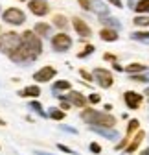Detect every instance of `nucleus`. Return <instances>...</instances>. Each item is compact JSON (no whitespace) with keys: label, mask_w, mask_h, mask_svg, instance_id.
<instances>
[{"label":"nucleus","mask_w":149,"mask_h":155,"mask_svg":"<svg viewBox=\"0 0 149 155\" xmlns=\"http://www.w3.org/2000/svg\"><path fill=\"white\" fill-rule=\"evenodd\" d=\"M2 17H4V21H6L8 24H13V26H18V24H22V22L26 21V15H24L21 9H17V8L6 9Z\"/></svg>","instance_id":"nucleus-5"},{"label":"nucleus","mask_w":149,"mask_h":155,"mask_svg":"<svg viewBox=\"0 0 149 155\" xmlns=\"http://www.w3.org/2000/svg\"><path fill=\"white\" fill-rule=\"evenodd\" d=\"M105 59H107V61H116V57L110 55V54H105Z\"/></svg>","instance_id":"nucleus-37"},{"label":"nucleus","mask_w":149,"mask_h":155,"mask_svg":"<svg viewBox=\"0 0 149 155\" xmlns=\"http://www.w3.org/2000/svg\"><path fill=\"white\" fill-rule=\"evenodd\" d=\"M4 124H6V122H4V120H2V118H0V126H4Z\"/></svg>","instance_id":"nucleus-43"},{"label":"nucleus","mask_w":149,"mask_h":155,"mask_svg":"<svg viewBox=\"0 0 149 155\" xmlns=\"http://www.w3.org/2000/svg\"><path fill=\"white\" fill-rule=\"evenodd\" d=\"M90 131H94V133L101 135V137H105V139H109V140H113V142H116V140L120 139V133H118L116 129H113V127H107V126H92Z\"/></svg>","instance_id":"nucleus-8"},{"label":"nucleus","mask_w":149,"mask_h":155,"mask_svg":"<svg viewBox=\"0 0 149 155\" xmlns=\"http://www.w3.org/2000/svg\"><path fill=\"white\" fill-rule=\"evenodd\" d=\"M59 150H63V151H66V153H74L70 148H66V146H63V144H59Z\"/></svg>","instance_id":"nucleus-36"},{"label":"nucleus","mask_w":149,"mask_h":155,"mask_svg":"<svg viewBox=\"0 0 149 155\" xmlns=\"http://www.w3.org/2000/svg\"><path fill=\"white\" fill-rule=\"evenodd\" d=\"M63 129H65V131H70V133H78L74 127H68V126H63Z\"/></svg>","instance_id":"nucleus-39"},{"label":"nucleus","mask_w":149,"mask_h":155,"mask_svg":"<svg viewBox=\"0 0 149 155\" xmlns=\"http://www.w3.org/2000/svg\"><path fill=\"white\" fill-rule=\"evenodd\" d=\"M142 155H149V148H147V150H144V151H142Z\"/></svg>","instance_id":"nucleus-41"},{"label":"nucleus","mask_w":149,"mask_h":155,"mask_svg":"<svg viewBox=\"0 0 149 155\" xmlns=\"http://www.w3.org/2000/svg\"><path fill=\"white\" fill-rule=\"evenodd\" d=\"M30 9H31V13L33 15H39V17H43V15H46L48 13V4H46V0H30V6H28Z\"/></svg>","instance_id":"nucleus-10"},{"label":"nucleus","mask_w":149,"mask_h":155,"mask_svg":"<svg viewBox=\"0 0 149 155\" xmlns=\"http://www.w3.org/2000/svg\"><path fill=\"white\" fill-rule=\"evenodd\" d=\"M123 98H125L127 107H131V109H138V107L142 105V94H138V92L127 91V92L123 94Z\"/></svg>","instance_id":"nucleus-11"},{"label":"nucleus","mask_w":149,"mask_h":155,"mask_svg":"<svg viewBox=\"0 0 149 155\" xmlns=\"http://www.w3.org/2000/svg\"><path fill=\"white\" fill-rule=\"evenodd\" d=\"M30 107H31L33 111H37V113L41 114V116H46V113L43 111V105H41L39 102H30Z\"/></svg>","instance_id":"nucleus-29"},{"label":"nucleus","mask_w":149,"mask_h":155,"mask_svg":"<svg viewBox=\"0 0 149 155\" xmlns=\"http://www.w3.org/2000/svg\"><path fill=\"white\" fill-rule=\"evenodd\" d=\"M21 45H22V37L15 31H8L0 37V52L6 55H11Z\"/></svg>","instance_id":"nucleus-2"},{"label":"nucleus","mask_w":149,"mask_h":155,"mask_svg":"<svg viewBox=\"0 0 149 155\" xmlns=\"http://www.w3.org/2000/svg\"><path fill=\"white\" fill-rule=\"evenodd\" d=\"M61 98H68V102L72 105H78V107H85L87 105V98H85L81 92H78V91H70L68 96H59V100Z\"/></svg>","instance_id":"nucleus-12"},{"label":"nucleus","mask_w":149,"mask_h":155,"mask_svg":"<svg viewBox=\"0 0 149 155\" xmlns=\"http://www.w3.org/2000/svg\"><path fill=\"white\" fill-rule=\"evenodd\" d=\"M135 41H140V43H149V31H136V33H133L131 35Z\"/></svg>","instance_id":"nucleus-23"},{"label":"nucleus","mask_w":149,"mask_h":155,"mask_svg":"<svg viewBox=\"0 0 149 155\" xmlns=\"http://www.w3.org/2000/svg\"><path fill=\"white\" fill-rule=\"evenodd\" d=\"M41 94V89L37 85H30L26 89H22L21 92H18V96H24V98H28V96H31V98H37V96Z\"/></svg>","instance_id":"nucleus-16"},{"label":"nucleus","mask_w":149,"mask_h":155,"mask_svg":"<svg viewBox=\"0 0 149 155\" xmlns=\"http://www.w3.org/2000/svg\"><path fill=\"white\" fill-rule=\"evenodd\" d=\"M101 24L109 26V28H120V21L118 18H107V17H101Z\"/></svg>","instance_id":"nucleus-24"},{"label":"nucleus","mask_w":149,"mask_h":155,"mask_svg":"<svg viewBox=\"0 0 149 155\" xmlns=\"http://www.w3.org/2000/svg\"><path fill=\"white\" fill-rule=\"evenodd\" d=\"M48 116H50V118H53V120H63V118H65V113H63V109L52 107V109L48 111Z\"/></svg>","instance_id":"nucleus-21"},{"label":"nucleus","mask_w":149,"mask_h":155,"mask_svg":"<svg viewBox=\"0 0 149 155\" xmlns=\"http://www.w3.org/2000/svg\"><path fill=\"white\" fill-rule=\"evenodd\" d=\"M94 78H96V81L100 83V87H103V89H109L110 85L114 83L113 74H110L107 68H96L94 70Z\"/></svg>","instance_id":"nucleus-7"},{"label":"nucleus","mask_w":149,"mask_h":155,"mask_svg":"<svg viewBox=\"0 0 149 155\" xmlns=\"http://www.w3.org/2000/svg\"><path fill=\"white\" fill-rule=\"evenodd\" d=\"M22 43L37 55V57H39L41 55V52H43V43H41V39H39V35H37L35 31H24L22 35Z\"/></svg>","instance_id":"nucleus-4"},{"label":"nucleus","mask_w":149,"mask_h":155,"mask_svg":"<svg viewBox=\"0 0 149 155\" xmlns=\"http://www.w3.org/2000/svg\"><path fill=\"white\" fill-rule=\"evenodd\" d=\"M9 59L11 61H15V63H21V65H28V63H31V61H35L37 59V55L22 43L21 46H18L11 55H9Z\"/></svg>","instance_id":"nucleus-3"},{"label":"nucleus","mask_w":149,"mask_h":155,"mask_svg":"<svg viewBox=\"0 0 149 155\" xmlns=\"http://www.w3.org/2000/svg\"><path fill=\"white\" fill-rule=\"evenodd\" d=\"M131 80H133V81L149 83V74H144V72H140V74H131Z\"/></svg>","instance_id":"nucleus-25"},{"label":"nucleus","mask_w":149,"mask_h":155,"mask_svg":"<svg viewBox=\"0 0 149 155\" xmlns=\"http://www.w3.org/2000/svg\"><path fill=\"white\" fill-rule=\"evenodd\" d=\"M70 46H72L70 35H66V33H57V35H53V39H52V48H53L55 52H66Z\"/></svg>","instance_id":"nucleus-6"},{"label":"nucleus","mask_w":149,"mask_h":155,"mask_svg":"<svg viewBox=\"0 0 149 155\" xmlns=\"http://www.w3.org/2000/svg\"><path fill=\"white\" fill-rule=\"evenodd\" d=\"M133 9L138 13H149V0H138V4Z\"/></svg>","instance_id":"nucleus-22"},{"label":"nucleus","mask_w":149,"mask_h":155,"mask_svg":"<svg viewBox=\"0 0 149 155\" xmlns=\"http://www.w3.org/2000/svg\"><path fill=\"white\" fill-rule=\"evenodd\" d=\"M100 100H101L100 94H90V96H88V102H90V104H100Z\"/></svg>","instance_id":"nucleus-31"},{"label":"nucleus","mask_w":149,"mask_h":155,"mask_svg":"<svg viewBox=\"0 0 149 155\" xmlns=\"http://www.w3.org/2000/svg\"><path fill=\"white\" fill-rule=\"evenodd\" d=\"M109 2H113L116 8H122V0H109Z\"/></svg>","instance_id":"nucleus-38"},{"label":"nucleus","mask_w":149,"mask_h":155,"mask_svg":"<svg viewBox=\"0 0 149 155\" xmlns=\"http://www.w3.org/2000/svg\"><path fill=\"white\" fill-rule=\"evenodd\" d=\"M79 74H81V78H85V80H87V81H92V76H90L88 72H85V70H81Z\"/></svg>","instance_id":"nucleus-35"},{"label":"nucleus","mask_w":149,"mask_h":155,"mask_svg":"<svg viewBox=\"0 0 149 155\" xmlns=\"http://www.w3.org/2000/svg\"><path fill=\"white\" fill-rule=\"evenodd\" d=\"M55 74H57V70H55L53 67H43V68H39L33 74V80L37 83H44V81H50Z\"/></svg>","instance_id":"nucleus-9"},{"label":"nucleus","mask_w":149,"mask_h":155,"mask_svg":"<svg viewBox=\"0 0 149 155\" xmlns=\"http://www.w3.org/2000/svg\"><path fill=\"white\" fill-rule=\"evenodd\" d=\"M70 89V83L66 81V80H61V81H57V83H53V91L57 92V91H68Z\"/></svg>","instance_id":"nucleus-26"},{"label":"nucleus","mask_w":149,"mask_h":155,"mask_svg":"<svg viewBox=\"0 0 149 155\" xmlns=\"http://www.w3.org/2000/svg\"><path fill=\"white\" fill-rule=\"evenodd\" d=\"M78 2H79V6H81L83 9L90 11V0H78Z\"/></svg>","instance_id":"nucleus-32"},{"label":"nucleus","mask_w":149,"mask_h":155,"mask_svg":"<svg viewBox=\"0 0 149 155\" xmlns=\"http://www.w3.org/2000/svg\"><path fill=\"white\" fill-rule=\"evenodd\" d=\"M33 31H35L37 35H41V37H48V35L52 33V28H50V24H46V22H39V24H35Z\"/></svg>","instance_id":"nucleus-18"},{"label":"nucleus","mask_w":149,"mask_h":155,"mask_svg":"<svg viewBox=\"0 0 149 155\" xmlns=\"http://www.w3.org/2000/svg\"><path fill=\"white\" fill-rule=\"evenodd\" d=\"M135 24L136 26H149V17L147 15H138L135 18Z\"/></svg>","instance_id":"nucleus-27"},{"label":"nucleus","mask_w":149,"mask_h":155,"mask_svg":"<svg viewBox=\"0 0 149 155\" xmlns=\"http://www.w3.org/2000/svg\"><path fill=\"white\" fill-rule=\"evenodd\" d=\"M100 37L103 39V41H107V43H113V41H116V39H118V33L113 28H103L100 31Z\"/></svg>","instance_id":"nucleus-15"},{"label":"nucleus","mask_w":149,"mask_h":155,"mask_svg":"<svg viewBox=\"0 0 149 155\" xmlns=\"http://www.w3.org/2000/svg\"><path fill=\"white\" fill-rule=\"evenodd\" d=\"M145 94H147V96H149V87H147V89H145Z\"/></svg>","instance_id":"nucleus-44"},{"label":"nucleus","mask_w":149,"mask_h":155,"mask_svg":"<svg viewBox=\"0 0 149 155\" xmlns=\"http://www.w3.org/2000/svg\"><path fill=\"white\" fill-rule=\"evenodd\" d=\"M92 52H94V46H92V45H87V48H85L83 52H79L78 57H87V55H90Z\"/></svg>","instance_id":"nucleus-30"},{"label":"nucleus","mask_w":149,"mask_h":155,"mask_svg":"<svg viewBox=\"0 0 149 155\" xmlns=\"http://www.w3.org/2000/svg\"><path fill=\"white\" fill-rule=\"evenodd\" d=\"M72 24H74V28H76V31H78V33H79L81 37H85V39H87V37H90V33H92V31H90L88 24H87L85 21H81L79 17H74V18H72Z\"/></svg>","instance_id":"nucleus-13"},{"label":"nucleus","mask_w":149,"mask_h":155,"mask_svg":"<svg viewBox=\"0 0 149 155\" xmlns=\"http://www.w3.org/2000/svg\"><path fill=\"white\" fill-rule=\"evenodd\" d=\"M138 120H131V122H129V126H127V139H129V135H131V133H135L136 129H138Z\"/></svg>","instance_id":"nucleus-28"},{"label":"nucleus","mask_w":149,"mask_h":155,"mask_svg":"<svg viewBox=\"0 0 149 155\" xmlns=\"http://www.w3.org/2000/svg\"><path fill=\"white\" fill-rule=\"evenodd\" d=\"M70 105H72V104H70V102H68L66 98H61V109H63V111L70 109Z\"/></svg>","instance_id":"nucleus-33"},{"label":"nucleus","mask_w":149,"mask_h":155,"mask_svg":"<svg viewBox=\"0 0 149 155\" xmlns=\"http://www.w3.org/2000/svg\"><path fill=\"white\" fill-rule=\"evenodd\" d=\"M52 24H53V26H57L59 30H65V28L68 26V18H66V17H63V15H55Z\"/></svg>","instance_id":"nucleus-20"},{"label":"nucleus","mask_w":149,"mask_h":155,"mask_svg":"<svg viewBox=\"0 0 149 155\" xmlns=\"http://www.w3.org/2000/svg\"><path fill=\"white\" fill-rule=\"evenodd\" d=\"M127 74H140V72H145L147 67L142 65V63H131V65H127Z\"/></svg>","instance_id":"nucleus-19"},{"label":"nucleus","mask_w":149,"mask_h":155,"mask_svg":"<svg viewBox=\"0 0 149 155\" xmlns=\"http://www.w3.org/2000/svg\"><path fill=\"white\" fill-rule=\"evenodd\" d=\"M144 137H145V133H144V131H138V133H136V137L131 140V144L127 146V151H125V153H133V151L140 146V142L144 140Z\"/></svg>","instance_id":"nucleus-17"},{"label":"nucleus","mask_w":149,"mask_h":155,"mask_svg":"<svg viewBox=\"0 0 149 155\" xmlns=\"http://www.w3.org/2000/svg\"><path fill=\"white\" fill-rule=\"evenodd\" d=\"M90 151L100 153V151H101V146H100V144H90Z\"/></svg>","instance_id":"nucleus-34"},{"label":"nucleus","mask_w":149,"mask_h":155,"mask_svg":"<svg viewBox=\"0 0 149 155\" xmlns=\"http://www.w3.org/2000/svg\"><path fill=\"white\" fill-rule=\"evenodd\" d=\"M37 155H52V153H44V151H37Z\"/></svg>","instance_id":"nucleus-40"},{"label":"nucleus","mask_w":149,"mask_h":155,"mask_svg":"<svg viewBox=\"0 0 149 155\" xmlns=\"http://www.w3.org/2000/svg\"><path fill=\"white\" fill-rule=\"evenodd\" d=\"M136 6V0H131V8H135Z\"/></svg>","instance_id":"nucleus-42"},{"label":"nucleus","mask_w":149,"mask_h":155,"mask_svg":"<svg viewBox=\"0 0 149 155\" xmlns=\"http://www.w3.org/2000/svg\"><path fill=\"white\" fill-rule=\"evenodd\" d=\"M81 118L85 122H88L90 126H107V127H114L116 126V118H114L113 114L98 113L94 109H85L81 113Z\"/></svg>","instance_id":"nucleus-1"},{"label":"nucleus","mask_w":149,"mask_h":155,"mask_svg":"<svg viewBox=\"0 0 149 155\" xmlns=\"http://www.w3.org/2000/svg\"><path fill=\"white\" fill-rule=\"evenodd\" d=\"M90 11L100 15V17H107L109 15V8H107V4L101 2V0H90Z\"/></svg>","instance_id":"nucleus-14"}]
</instances>
